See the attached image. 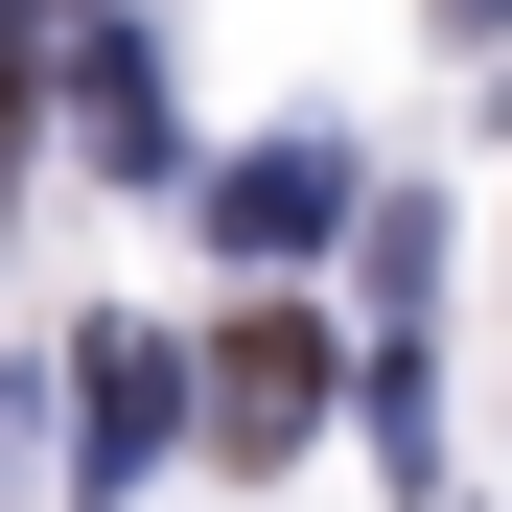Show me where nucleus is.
I'll list each match as a JSON object with an SVG mask.
<instances>
[{"label":"nucleus","mask_w":512,"mask_h":512,"mask_svg":"<svg viewBox=\"0 0 512 512\" xmlns=\"http://www.w3.org/2000/svg\"><path fill=\"white\" fill-rule=\"evenodd\" d=\"M163 443H210V350H163V326H70V466H94V512L163 466Z\"/></svg>","instance_id":"nucleus-1"},{"label":"nucleus","mask_w":512,"mask_h":512,"mask_svg":"<svg viewBox=\"0 0 512 512\" xmlns=\"http://www.w3.org/2000/svg\"><path fill=\"white\" fill-rule=\"evenodd\" d=\"M350 187H373L350 140H233V163H210L187 210H210L233 256H256V280H280V256H326V233H350Z\"/></svg>","instance_id":"nucleus-3"},{"label":"nucleus","mask_w":512,"mask_h":512,"mask_svg":"<svg viewBox=\"0 0 512 512\" xmlns=\"http://www.w3.org/2000/svg\"><path fill=\"white\" fill-rule=\"evenodd\" d=\"M326 419H350V350H326L303 303H233V326H210V443H233V466H303Z\"/></svg>","instance_id":"nucleus-2"},{"label":"nucleus","mask_w":512,"mask_h":512,"mask_svg":"<svg viewBox=\"0 0 512 512\" xmlns=\"http://www.w3.org/2000/svg\"><path fill=\"white\" fill-rule=\"evenodd\" d=\"M0 210H24V0H0Z\"/></svg>","instance_id":"nucleus-6"},{"label":"nucleus","mask_w":512,"mask_h":512,"mask_svg":"<svg viewBox=\"0 0 512 512\" xmlns=\"http://www.w3.org/2000/svg\"><path fill=\"white\" fill-rule=\"evenodd\" d=\"M350 419H373L396 466H443V350H350Z\"/></svg>","instance_id":"nucleus-5"},{"label":"nucleus","mask_w":512,"mask_h":512,"mask_svg":"<svg viewBox=\"0 0 512 512\" xmlns=\"http://www.w3.org/2000/svg\"><path fill=\"white\" fill-rule=\"evenodd\" d=\"M443 24H489V0H443Z\"/></svg>","instance_id":"nucleus-7"},{"label":"nucleus","mask_w":512,"mask_h":512,"mask_svg":"<svg viewBox=\"0 0 512 512\" xmlns=\"http://www.w3.org/2000/svg\"><path fill=\"white\" fill-rule=\"evenodd\" d=\"M70 140H94L117 187H210V163H187V117H163V47H140V24H94V47H70Z\"/></svg>","instance_id":"nucleus-4"}]
</instances>
